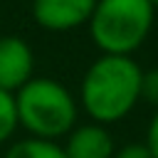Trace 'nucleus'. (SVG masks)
<instances>
[{
  "mask_svg": "<svg viewBox=\"0 0 158 158\" xmlns=\"http://www.w3.org/2000/svg\"><path fill=\"white\" fill-rule=\"evenodd\" d=\"M12 96L17 126L27 128L32 138L57 141L77 123V101L57 79L32 77Z\"/></svg>",
  "mask_w": 158,
  "mask_h": 158,
  "instance_id": "f03ea898",
  "label": "nucleus"
},
{
  "mask_svg": "<svg viewBox=\"0 0 158 158\" xmlns=\"http://www.w3.org/2000/svg\"><path fill=\"white\" fill-rule=\"evenodd\" d=\"M114 158H153L146 143H126L118 151H114Z\"/></svg>",
  "mask_w": 158,
  "mask_h": 158,
  "instance_id": "9d476101",
  "label": "nucleus"
},
{
  "mask_svg": "<svg viewBox=\"0 0 158 158\" xmlns=\"http://www.w3.org/2000/svg\"><path fill=\"white\" fill-rule=\"evenodd\" d=\"M143 69L131 57L101 54L84 74L79 101L94 123H116L141 101Z\"/></svg>",
  "mask_w": 158,
  "mask_h": 158,
  "instance_id": "f257e3e1",
  "label": "nucleus"
},
{
  "mask_svg": "<svg viewBox=\"0 0 158 158\" xmlns=\"http://www.w3.org/2000/svg\"><path fill=\"white\" fill-rule=\"evenodd\" d=\"M5 158H67L64 148L57 141H44V138H22L15 141L7 151Z\"/></svg>",
  "mask_w": 158,
  "mask_h": 158,
  "instance_id": "0eeeda50",
  "label": "nucleus"
},
{
  "mask_svg": "<svg viewBox=\"0 0 158 158\" xmlns=\"http://www.w3.org/2000/svg\"><path fill=\"white\" fill-rule=\"evenodd\" d=\"M67 158H114V138L101 123H81L67 133V143L62 146Z\"/></svg>",
  "mask_w": 158,
  "mask_h": 158,
  "instance_id": "423d86ee",
  "label": "nucleus"
},
{
  "mask_svg": "<svg viewBox=\"0 0 158 158\" xmlns=\"http://www.w3.org/2000/svg\"><path fill=\"white\" fill-rule=\"evenodd\" d=\"M153 15L156 7L151 0H96L89 32L104 54L131 57L148 37Z\"/></svg>",
  "mask_w": 158,
  "mask_h": 158,
  "instance_id": "7ed1b4c3",
  "label": "nucleus"
},
{
  "mask_svg": "<svg viewBox=\"0 0 158 158\" xmlns=\"http://www.w3.org/2000/svg\"><path fill=\"white\" fill-rule=\"evenodd\" d=\"M143 143L148 146L151 156L158 158V111L153 114V118H151V123H148V133H146V141H143Z\"/></svg>",
  "mask_w": 158,
  "mask_h": 158,
  "instance_id": "9b49d317",
  "label": "nucleus"
},
{
  "mask_svg": "<svg viewBox=\"0 0 158 158\" xmlns=\"http://www.w3.org/2000/svg\"><path fill=\"white\" fill-rule=\"evenodd\" d=\"M96 0H32V17L52 32L77 30L89 22Z\"/></svg>",
  "mask_w": 158,
  "mask_h": 158,
  "instance_id": "20e7f679",
  "label": "nucleus"
},
{
  "mask_svg": "<svg viewBox=\"0 0 158 158\" xmlns=\"http://www.w3.org/2000/svg\"><path fill=\"white\" fill-rule=\"evenodd\" d=\"M17 128V114H15V96L0 89V143H5Z\"/></svg>",
  "mask_w": 158,
  "mask_h": 158,
  "instance_id": "6e6552de",
  "label": "nucleus"
},
{
  "mask_svg": "<svg viewBox=\"0 0 158 158\" xmlns=\"http://www.w3.org/2000/svg\"><path fill=\"white\" fill-rule=\"evenodd\" d=\"M141 99L158 106V67L143 72V77H141Z\"/></svg>",
  "mask_w": 158,
  "mask_h": 158,
  "instance_id": "1a4fd4ad",
  "label": "nucleus"
},
{
  "mask_svg": "<svg viewBox=\"0 0 158 158\" xmlns=\"http://www.w3.org/2000/svg\"><path fill=\"white\" fill-rule=\"evenodd\" d=\"M151 5H153V7H158V0H151Z\"/></svg>",
  "mask_w": 158,
  "mask_h": 158,
  "instance_id": "f8f14e48",
  "label": "nucleus"
},
{
  "mask_svg": "<svg viewBox=\"0 0 158 158\" xmlns=\"http://www.w3.org/2000/svg\"><path fill=\"white\" fill-rule=\"evenodd\" d=\"M32 69H35V57L30 44L15 35L0 37V89L15 94L20 86H25L32 79Z\"/></svg>",
  "mask_w": 158,
  "mask_h": 158,
  "instance_id": "39448f33",
  "label": "nucleus"
}]
</instances>
